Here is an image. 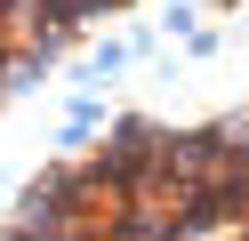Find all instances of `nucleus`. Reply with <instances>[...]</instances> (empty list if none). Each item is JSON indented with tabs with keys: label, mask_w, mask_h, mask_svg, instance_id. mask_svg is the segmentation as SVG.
<instances>
[{
	"label": "nucleus",
	"mask_w": 249,
	"mask_h": 241,
	"mask_svg": "<svg viewBox=\"0 0 249 241\" xmlns=\"http://www.w3.org/2000/svg\"><path fill=\"white\" fill-rule=\"evenodd\" d=\"M121 0H0V96L17 89L24 73H40L81 24H97Z\"/></svg>",
	"instance_id": "f257e3e1"
}]
</instances>
